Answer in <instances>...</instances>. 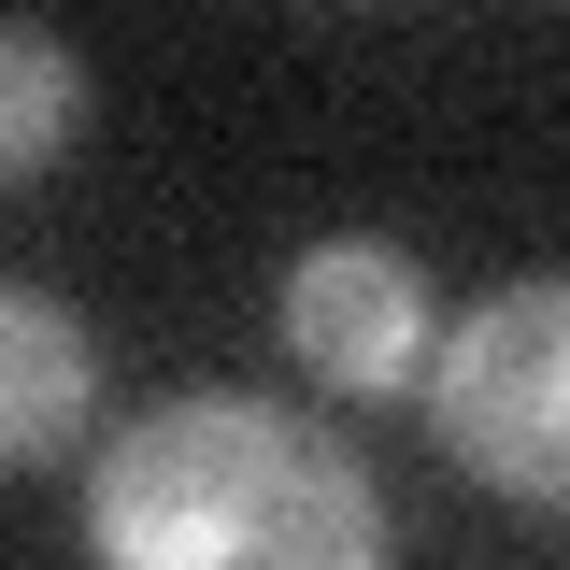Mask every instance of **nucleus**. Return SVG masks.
<instances>
[{"label":"nucleus","mask_w":570,"mask_h":570,"mask_svg":"<svg viewBox=\"0 0 570 570\" xmlns=\"http://www.w3.org/2000/svg\"><path fill=\"white\" fill-rule=\"evenodd\" d=\"M86 557L100 570H385V499L343 428L200 385L86 456Z\"/></svg>","instance_id":"1"},{"label":"nucleus","mask_w":570,"mask_h":570,"mask_svg":"<svg viewBox=\"0 0 570 570\" xmlns=\"http://www.w3.org/2000/svg\"><path fill=\"white\" fill-rule=\"evenodd\" d=\"M428 428L471 485L570 513V285H499L428 343Z\"/></svg>","instance_id":"2"},{"label":"nucleus","mask_w":570,"mask_h":570,"mask_svg":"<svg viewBox=\"0 0 570 570\" xmlns=\"http://www.w3.org/2000/svg\"><path fill=\"white\" fill-rule=\"evenodd\" d=\"M285 343L343 400H400V385H428L442 328H428V285L400 243H314V257H285Z\"/></svg>","instance_id":"3"},{"label":"nucleus","mask_w":570,"mask_h":570,"mask_svg":"<svg viewBox=\"0 0 570 570\" xmlns=\"http://www.w3.org/2000/svg\"><path fill=\"white\" fill-rule=\"evenodd\" d=\"M86 385H100V343L71 328L43 285H0V471L58 456L86 428Z\"/></svg>","instance_id":"4"},{"label":"nucleus","mask_w":570,"mask_h":570,"mask_svg":"<svg viewBox=\"0 0 570 570\" xmlns=\"http://www.w3.org/2000/svg\"><path fill=\"white\" fill-rule=\"evenodd\" d=\"M71 129H86V58H71L58 29H14L0 14V186L58 171Z\"/></svg>","instance_id":"5"}]
</instances>
